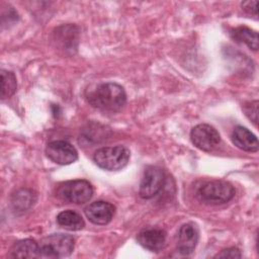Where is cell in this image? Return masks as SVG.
I'll list each match as a JSON object with an SVG mask.
<instances>
[{"label": "cell", "instance_id": "1", "mask_svg": "<svg viewBox=\"0 0 259 259\" xmlns=\"http://www.w3.org/2000/svg\"><path fill=\"white\" fill-rule=\"evenodd\" d=\"M85 96L93 107L106 111H117L126 102V94L123 87L113 82L88 87L85 91Z\"/></svg>", "mask_w": 259, "mask_h": 259}, {"label": "cell", "instance_id": "2", "mask_svg": "<svg viewBox=\"0 0 259 259\" xmlns=\"http://www.w3.org/2000/svg\"><path fill=\"white\" fill-rule=\"evenodd\" d=\"M75 240L66 234H52L45 237L38 244V257L63 258L71 255Z\"/></svg>", "mask_w": 259, "mask_h": 259}, {"label": "cell", "instance_id": "3", "mask_svg": "<svg viewBox=\"0 0 259 259\" xmlns=\"http://www.w3.org/2000/svg\"><path fill=\"white\" fill-rule=\"evenodd\" d=\"M131 157L130 150L124 146L104 147L98 149L93 156L95 164L107 171H117L123 168Z\"/></svg>", "mask_w": 259, "mask_h": 259}, {"label": "cell", "instance_id": "4", "mask_svg": "<svg viewBox=\"0 0 259 259\" xmlns=\"http://www.w3.org/2000/svg\"><path fill=\"white\" fill-rule=\"evenodd\" d=\"M235 195L234 186L225 180H211L204 183L197 190V197L207 204H223Z\"/></svg>", "mask_w": 259, "mask_h": 259}, {"label": "cell", "instance_id": "5", "mask_svg": "<svg viewBox=\"0 0 259 259\" xmlns=\"http://www.w3.org/2000/svg\"><path fill=\"white\" fill-rule=\"evenodd\" d=\"M57 194L64 201L82 204L89 201V199L92 197L93 187L87 180H70L62 183L59 186Z\"/></svg>", "mask_w": 259, "mask_h": 259}, {"label": "cell", "instance_id": "6", "mask_svg": "<svg viewBox=\"0 0 259 259\" xmlns=\"http://www.w3.org/2000/svg\"><path fill=\"white\" fill-rule=\"evenodd\" d=\"M165 184V173L163 169L157 166L148 167L143 175L140 184V196L150 199L158 194Z\"/></svg>", "mask_w": 259, "mask_h": 259}, {"label": "cell", "instance_id": "7", "mask_svg": "<svg viewBox=\"0 0 259 259\" xmlns=\"http://www.w3.org/2000/svg\"><path fill=\"white\" fill-rule=\"evenodd\" d=\"M190 139L196 148L205 152L214 150L221 143L219 132L213 126L206 123L195 125L191 130Z\"/></svg>", "mask_w": 259, "mask_h": 259}, {"label": "cell", "instance_id": "8", "mask_svg": "<svg viewBox=\"0 0 259 259\" xmlns=\"http://www.w3.org/2000/svg\"><path fill=\"white\" fill-rule=\"evenodd\" d=\"M48 158L59 165H69L78 159V152L75 147L67 141H53L46 147Z\"/></svg>", "mask_w": 259, "mask_h": 259}, {"label": "cell", "instance_id": "9", "mask_svg": "<svg viewBox=\"0 0 259 259\" xmlns=\"http://www.w3.org/2000/svg\"><path fill=\"white\" fill-rule=\"evenodd\" d=\"M86 218L94 225H106L108 224L115 212V206L110 202L97 200L90 203L85 208Z\"/></svg>", "mask_w": 259, "mask_h": 259}, {"label": "cell", "instance_id": "10", "mask_svg": "<svg viewBox=\"0 0 259 259\" xmlns=\"http://www.w3.org/2000/svg\"><path fill=\"white\" fill-rule=\"evenodd\" d=\"M199 234L195 225L191 223L184 224L178 232V250L182 255H190L198 242Z\"/></svg>", "mask_w": 259, "mask_h": 259}, {"label": "cell", "instance_id": "11", "mask_svg": "<svg viewBox=\"0 0 259 259\" xmlns=\"http://www.w3.org/2000/svg\"><path fill=\"white\" fill-rule=\"evenodd\" d=\"M137 239L139 244L145 249L157 252L165 245L166 233L160 229L144 230L139 233Z\"/></svg>", "mask_w": 259, "mask_h": 259}, {"label": "cell", "instance_id": "12", "mask_svg": "<svg viewBox=\"0 0 259 259\" xmlns=\"http://www.w3.org/2000/svg\"><path fill=\"white\" fill-rule=\"evenodd\" d=\"M233 144L245 152H257L259 148L256 136L251 133L247 127L239 125L236 126L232 134Z\"/></svg>", "mask_w": 259, "mask_h": 259}, {"label": "cell", "instance_id": "13", "mask_svg": "<svg viewBox=\"0 0 259 259\" xmlns=\"http://www.w3.org/2000/svg\"><path fill=\"white\" fill-rule=\"evenodd\" d=\"M9 256L13 258L38 257V244L32 239L20 240L13 245Z\"/></svg>", "mask_w": 259, "mask_h": 259}, {"label": "cell", "instance_id": "14", "mask_svg": "<svg viewBox=\"0 0 259 259\" xmlns=\"http://www.w3.org/2000/svg\"><path fill=\"white\" fill-rule=\"evenodd\" d=\"M57 223L59 226L69 231H79L85 227L83 218L78 212L71 209L61 211L57 217Z\"/></svg>", "mask_w": 259, "mask_h": 259}, {"label": "cell", "instance_id": "15", "mask_svg": "<svg viewBox=\"0 0 259 259\" xmlns=\"http://www.w3.org/2000/svg\"><path fill=\"white\" fill-rule=\"evenodd\" d=\"M232 36L235 40L245 44L249 49L257 51L258 49V33L246 26H240L233 30Z\"/></svg>", "mask_w": 259, "mask_h": 259}, {"label": "cell", "instance_id": "16", "mask_svg": "<svg viewBox=\"0 0 259 259\" xmlns=\"http://www.w3.org/2000/svg\"><path fill=\"white\" fill-rule=\"evenodd\" d=\"M1 80H2L1 98L6 99L11 97L17 88V82H16V77L14 73L7 70H1Z\"/></svg>", "mask_w": 259, "mask_h": 259}, {"label": "cell", "instance_id": "17", "mask_svg": "<svg viewBox=\"0 0 259 259\" xmlns=\"http://www.w3.org/2000/svg\"><path fill=\"white\" fill-rule=\"evenodd\" d=\"M33 193L31 190L28 189H20L16 191L11 199L12 205L15 209L25 210L33 203Z\"/></svg>", "mask_w": 259, "mask_h": 259}, {"label": "cell", "instance_id": "18", "mask_svg": "<svg viewBox=\"0 0 259 259\" xmlns=\"http://www.w3.org/2000/svg\"><path fill=\"white\" fill-rule=\"evenodd\" d=\"M244 112L247 115V117L253 121L255 125H257L258 121V101H252L249 103H246L244 105Z\"/></svg>", "mask_w": 259, "mask_h": 259}, {"label": "cell", "instance_id": "19", "mask_svg": "<svg viewBox=\"0 0 259 259\" xmlns=\"http://www.w3.org/2000/svg\"><path fill=\"white\" fill-rule=\"evenodd\" d=\"M241 257H242V254L240 250L236 247H230V248L224 249L214 256V258H241Z\"/></svg>", "mask_w": 259, "mask_h": 259}, {"label": "cell", "instance_id": "20", "mask_svg": "<svg viewBox=\"0 0 259 259\" xmlns=\"http://www.w3.org/2000/svg\"><path fill=\"white\" fill-rule=\"evenodd\" d=\"M257 4H258V1H247L242 3V7L249 14H253L254 16H257Z\"/></svg>", "mask_w": 259, "mask_h": 259}]
</instances>
